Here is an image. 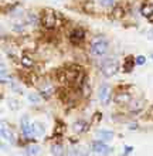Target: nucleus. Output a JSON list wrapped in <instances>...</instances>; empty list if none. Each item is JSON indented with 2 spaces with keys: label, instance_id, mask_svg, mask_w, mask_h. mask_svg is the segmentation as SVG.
I'll list each match as a JSON object with an SVG mask.
<instances>
[{
  "label": "nucleus",
  "instance_id": "1",
  "mask_svg": "<svg viewBox=\"0 0 153 156\" xmlns=\"http://www.w3.org/2000/svg\"><path fill=\"white\" fill-rule=\"evenodd\" d=\"M106 50H108V43H106V40H105L103 37L92 38V41H91V53L94 54V55L101 57V55H103V54L106 53Z\"/></svg>",
  "mask_w": 153,
  "mask_h": 156
},
{
  "label": "nucleus",
  "instance_id": "2",
  "mask_svg": "<svg viewBox=\"0 0 153 156\" xmlns=\"http://www.w3.org/2000/svg\"><path fill=\"white\" fill-rule=\"evenodd\" d=\"M41 23L46 29H54L57 26V14L54 12H51V10H46L43 13Z\"/></svg>",
  "mask_w": 153,
  "mask_h": 156
},
{
  "label": "nucleus",
  "instance_id": "3",
  "mask_svg": "<svg viewBox=\"0 0 153 156\" xmlns=\"http://www.w3.org/2000/svg\"><path fill=\"white\" fill-rule=\"evenodd\" d=\"M101 70H102V74L105 75V77H112V75H115L116 71H118V64H116V61L106 60V61L102 62Z\"/></svg>",
  "mask_w": 153,
  "mask_h": 156
},
{
  "label": "nucleus",
  "instance_id": "4",
  "mask_svg": "<svg viewBox=\"0 0 153 156\" xmlns=\"http://www.w3.org/2000/svg\"><path fill=\"white\" fill-rule=\"evenodd\" d=\"M91 149L98 155H109L112 152V149L109 146H106L102 140H94L91 144Z\"/></svg>",
  "mask_w": 153,
  "mask_h": 156
},
{
  "label": "nucleus",
  "instance_id": "5",
  "mask_svg": "<svg viewBox=\"0 0 153 156\" xmlns=\"http://www.w3.org/2000/svg\"><path fill=\"white\" fill-rule=\"evenodd\" d=\"M98 98H99L101 102L108 104L109 99H111V87L103 84V85L99 87V91H98Z\"/></svg>",
  "mask_w": 153,
  "mask_h": 156
},
{
  "label": "nucleus",
  "instance_id": "6",
  "mask_svg": "<svg viewBox=\"0 0 153 156\" xmlns=\"http://www.w3.org/2000/svg\"><path fill=\"white\" fill-rule=\"evenodd\" d=\"M21 131H23V133H24L26 136L36 135V131H34V123H30L27 116H24L23 121H21Z\"/></svg>",
  "mask_w": 153,
  "mask_h": 156
},
{
  "label": "nucleus",
  "instance_id": "7",
  "mask_svg": "<svg viewBox=\"0 0 153 156\" xmlns=\"http://www.w3.org/2000/svg\"><path fill=\"white\" fill-rule=\"evenodd\" d=\"M130 94L129 92H118L115 95V102L116 104H129L130 102Z\"/></svg>",
  "mask_w": 153,
  "mask_h": 156
},
{
  "label": "nucleus",
  "instance_id": "8",
  "mask_svg": "<svg viewBox=\"0 0 153 156\" xmlns=\"http://www.w3.org/2000/svg\"><path fill=\"white\" fill-rule=\"evenodd\" d=\"M143 107H145V104H143V101H142V99L132 101V102L129 104V109H130V112H135V114L141 112L142 109H143Z\"/></svg>",
  "mask_w": 153,
  "mask_h": 156
},
{
  "label": "nucleus",
  "instance_id": "9",
  "mask_svg": "<svg viewBox=\"0 0 153 156\" xmlns=\"http://www.w3.org/2000/svg\"><path fill=\"white\" fill-rule=\"evenodd\" d=\"M65 156H88V152L82 148H71L67 151Z\"/></svg>",
  "mask_w": 153,
  "mask_h": 156
},
{
  "label": "nucleus",
  "instance_id": "10",
  "mask_svg": "<svg viewBox=\"0 0 153 156\" xmlns=\"http://www.w3.org/2000/svg\"><path fill=\"white\" fill-rule=\"evenodd\" d=\"M40 91H41V95L43 97H50L51 94L54 92V87L51 85L50 82H44V84H41V87H40Z\"/></svg>",
  "mask_w": 153,
  "mask_h": 156
},
{
  "label": "nucleus",
  "instance_id": "11",
  "mask_svg": "<svg viewBox=\"0 0 153 156\" xmlns=\"http://www.w3.org/2000/svg\"><path fill=\"white\" fill-rule=\"evenodd\" d=\"M2 138H4L6 140H9V142H14V139H13V133L10 129H7V126H6V123L2 122Z\"/></svg>",
  "mask_w": 153,
  "mask_h": 156
},
{
  "label": "nucleus",
  "instance_id": "12",
  "mask_svg": "<svg viewBox=\"0 0 153 156\" xmlns=\"http://www.w3.org/2000/svg\"><path fill=\"white\" fill-rule=\"evenodd\" d=\"M96 136L99 138V140L105 142V140H111L112 138H113V133H112L111 131H103V129H101V131H96Z\"/></svg>",
  "mask_w": 153,
  "mask_h": 156
},
{
  "label": "nucleus",
  "instance_id": "13",
  "mask_svg": "<svg viewBox=\"0 0 153 156\" xmlns=\"http://www.w3.org/2000/svg\"><path fill=\"white\" fill-rule=\"evenodd\" d=\"M20 62H21V66L26 67V68H31V67L34 66V60H33L31 57H30V55H27V54L21 55Z\"/></svg>",
  "mask_w": 153,
  "mask_h": 156
},
{
  "label": "nucleus",
  "instance_id": "14",
  "mask_svg": "<svg viewBox=\"0 0 153 156\" xmlns=\"http://www.w3.org/2000/svg\"><path fill=\"white\" fill-rule=\"evenodd\" d=\"M84 38V31L81 29H75L72 33H71V40L77 43V41H81Z\"/></svg>",
  "mask_w": 153,
  "mask_h": 156
},
{
  "label": "nucleus",
  "instance_id": "15",
  "mask_svg": "<svg viewBox=\"0 0 153 156\" xmlns=\"http://www.w3.org/2000/svg\"><path fill=\"white\" fill-rule=\"evenodd\" d=\"M141 13H142V16H145V17L153 16V4H143Z\"/></svg>",
  "mask_w": 153,
  "mask_h": 156
},
{
  "label": "nucleus",
  "instance_id": "16",
  "mask_svg": "<svg viewBox=\"0 0 153 156\" xmlns=\"http://www.w3.org/2000/svg\"><path fill=\"white\" fill-rule=\"evenodd\" d=\"M87 122H84V121H77V122L74 123V126H72V129H74L75 132H84L85 129H87Z\"/></svg>",
  "mask_w": 153,
  "mask_h": 156
},
{
  "label": "nucleus",
  "instance_id": "17",
  "mask_svg": "<svg viewBox=\"0 0 153 156\" xmlns=\"http://www.w3.org/2000/svg\"><path fill=\"white\" fill-rule=\"evenodd\" d=\"M40 152V148H38L37 145H29L27 148H26V155H37V153Z\"/></svg>",
  "mask_w": 153,
  "mask_h": 156
},
{
  "label": "nucleus",
  "instance_id": "18",
  "mask_svg": "<svg viewBox=\"0 0 153 156\" xmlns=\"http://www.w3.org/2000/svg\"><path fill=\"white\" fill-rule=\"evenodd\" d=\"M133 66H135V58L133 57H128L126 58V61H125V64H123V68H125V71H132V68H133Z\"/></svg>",
  "mask_w": 153,
  "mask_h": 156
},
{
  "label": "nucleus",
  "instance_id": "19",
  "mask_svg": "<svg viewBox=\"0 0 153 156\" xmlns=\"http://www.w3.org/2000/svg\"><path fill=\"white\" fill-rule=\"evenodd\" d=\"M51 153H53L54 156H62L64 149H62L61 145H54V146H51Z\"/></svg>",
  "mask_w": 153,
  "mask_h": 156
},
{
  "label": "nucleus",
  "instance_id": "20",
  "mask_svg": "<svg viewBox=\"0 0 153 156\" xmlns=\"http://www.w3.org/2000/svg\"><path fill=\"white\" fill-rule=\"evenodd\" d=\"M81 88H82V94L84 95H89V94H91V87H89V84H88L87 80H84V81H82Z\"/></svg>",
  "mask_w": 153,
  "mask_h": 156
},
{
  "label": "nucleus",
  "instance_id": "21",
  "mask_svg": "<svg viewBox=\"0 0 153 156\" xmlns=\"http://www.w3.org/2000/svg\"><path fill=\"white\" fill-rule=\"evenodd\" d=\"M34 131H36V135H41L44 132V126L41 123H34Z\"/></svg>",
  "mask_w": 153,
  "mask_h": 156
},
{
  "label": "nucleus",
  "instance_id": "22",
  "mask_svg": "<svg viewBox=\"0 0 153 156\" xmlns=\"http://www.w3.org/2000/svg\"><path fill=\"white\" fill-rule=\"evenodd\" d=\"M99 3L102 7H112L113 6V0H101Z\"/></svg>",
  "mask_w": 153,
  "mask_h": 156
},
{
  "label": "nucleus",
  "instance_id": "23",
  "mask_svg": "<svg viewBox=\"0 0 153 156\" xmlns=\"http://www.w3.org/2000/svg\"><path fill=\"white\" fill-rule=\"evenodd\" d=\"M13 30L20 33V31H23V30H24V24H23V23H16V24H13Z\"/></svg>",
  "mask_w": 153,
  "mask_h": 156
},
{
  "label": "nucleus",
  "instance_id": "24",
  "mask_svg": "<svg viewBox=\"0 0 153 156\" xmlns=\"http://www.w3.org/2000/svg\"><path fill=\"white\" fill-rule=\"evenodd\" d=\"M29 99L31 101V102H34V104L40 102V97H38V95H36V94H30L29 95Z\"/></svg>",
  "mask_w": 153,
  "mask_h": 156
},
{
  "label": "nucleus",
  "instance_id": "25",
  "mask_svg": "<svg viewBox=\"0 0 153 156\" xmlns=\"http://www.w3.org/2000/svg\"><path fill=\"white\" fill-rule=\"evenodd\" d=\"M29 20H30V21H33V23H37L38 19H37V16H36L34 13H33V14H31V13H29Z\"/></svg>",
  "mask_w": 153,
  "mask_h": 156
},
{
  "label": "nucleus",
  "instance_id": "26",
  "mask_svg": "<svg viewBox=\"0 0 153 156\" xmlns=\"http://www.w3.org/2000/svg\"><path fill=\"white\" fill-rule=\"evenodd\" d=\"M145 61H146V58L143 57V55H139V57H136V62H137V64H141V66H142V64H145Z\"/></svg>",
  "mask_w": 153,
  "mask_h": 156
},
{
  "label": "nucleus",
  "instance_id": "27",
  "mask_svg": "<svg viewBox=\"0 0 153 156\" xmlns=\"http://www.w3.org/2000/svg\"><path fill=\"white\" fill-rule=\"evenodd\" d=\"M149 116L153 119V107H150V109H149Z\"/></svg>",
  "mask_w": 153,
  "mask_h": 156
},
{
  "label": "nucleus",
  "instance_id": "28",
  "mask_svg": "<svg viewBox=\"0 0 153 156\" xmlns=\"http://www.w3.org/2000/svg\"><path fill=\"white\" fill-rule=\"evenodd\" d=\"M12 108H13V109H17V105H16V101H12Z\"/></svg>",
  "mask_w": 153,
  "mask_h": 156
},
{
  "label": "nucleus",
  "instance_id": "29",
  "mask_svg": "<svg viewBox=\"0 0 153 156\" xmlns=\"http://www.w3.org/2000/svg\"><path fill=\"white\" fill-rule=\"evenodd\" d=\"M149 38H150V40H152V38H153V30H152V31H150V36H149Z\"/></svg>",
  "mask_w": 153,
  "mask_h": 156
}]
</instances>
